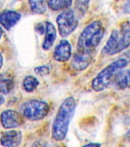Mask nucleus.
Masks as SVG:
<instances>
[{
	"label": "nucleus",
	"mask_w": 130,
	"mask_h": 147,
	"mask_svg": "<svg viewBox=\"0 0 130 147\" xmlns=\"http://www.w3.org/2000/svg\"><path fill=\"white\" fill-rule=\"evenodd\" d=\"M50 106L47 102L37 99L25 101L21 106V113L30 121H38L48 116Z\"/></svg>",
	"instance_id": "5"
},
{
	"label": "nucleus",
	"mask_w": 130,
	"mask_h": 147,
	"mask_svg": "<svg viewBox=\"0 0 130 147\" xmlns=\"http://www.w3.org/2000/svg\"><path fill=\"white\" fill-rule=\"evenodd\" d=\"M0 120L5 129H15L23 123L22 115L13 110H5L0 114Z\"/></svg>",
	"instance_id": "7"
},
{
	"label": "nucleus",
	"mask_w": 130,
	"mask_h": 147,
	"mask_svg": "<svg viewBox=\"0 0 130 147\" xmlns=\"http://www.w3.org/2000/svg\"><path fill=\"white\" fill-rule=\"evenodd\" d=\"M105 34V28L100 21H94L80 33L77 41V51L93 52L100 44Z\"/></svg>",
	"instance_id": "3"
},
{
	"label": "nucleus",
	"mask_w": 130,
	"mask_h": 147,
	"mask_svg": "<svg viewBox=\"0 0 130 147\" xmlns=\"http://www.w3.org/2000/svg\"><path fill=\"white\" fill-rule=\"evenodd\" d=\"M77 103L72 96L67 97L60 106L51 127V136L55 141H62L66 137L69 126L75 113Z\"/></svg>",
	"instance_id": "1"
},
{
	"label": "nucleus",
	"mask_w": 130,
	"mask_h": 147,
	"mask_svg": "<svg viewBox=\"0 0 130 147\" xmlns=\"http://www.w3.org/2000/svg\"><path fill=\"white\" fill-rule=\"evenodd\" d=\"M92 60H93L92 52L77 51L72 58L71 67L75 71H84L91 64Z\"/></svg>",
	"instance_id": "9"
},
{
	"label": "nucleus",
	"mask_w": 130,
	"mask_h": 147,
	"mask_svg": "<svg viewBox=\"0 0 130 147\" xmlns=\"http://www.w3.org/2000/svg\"><path fill=\"white\" fill-rule=\"evenodd\" d=\"M125 139L127 142H130V129L126 133V134L125 135Z\"/></svg>",
	"instance_id": "24"
},
{
	"label": "nucleus",
	"mask_w": 130,
	"mask_h": 147,
	"mask_svg": "<svg viewBox=\"0 0 130 147\" xmlns=\"http://www.w3.org/2000/svg\"><path fill=\"white\" fill-rule=\"evenodd\" d=\"M57 25L60 35L66 38L73 32L78 26V18L73 9L64 10L58 15Z\"/></svg>",
	"instance_id": "6"
},
{
	"label": "nucleus",
	"mask_w": 130,
	"mask_h": 147,
	"mask_svg": "<svg viewBox=\"0 0 130 147\" xmlns=\"http://www.w3.org/2000/svg\"><path fill=\"white\" fill-rule=\"evenodd\" d=\"M30 9L34 14H43L47 9V4L44 0H28Z\"/></svg>",
	"instance_id": "17"
},
{
	"label": "nucleus",
	"mask_w": 130,
	"mask_h": 147,
	"mask_svg": "<svg viewBox=\"0 0 130 147\" xmlns=\"http://www.w3.org/2000/svg\"><path fill=\"white\" fill-rule=\"evenodd\" d=\"M123 12L124 14H130V0H126L123 6Z\"/></svg>",
	"instance_id": "20"
},
{
	"label": "nucleus",
	"mask_w": 130,
	"mask_h": 147,
	"mask_svg": "<svg viewBox=\"0 0 130 147\" xmlns=\"http://www.w3.org/2000/svg\"><path fill=\"white\" fill-rule=\"evenodd\" d=\"M82 147H101V144L98 142H90Z\"/></svg>",
	"instance_id": "22"
},
{
	"label": "nucleus",
	"mask_w": 130,
	"mask_h": 147,
	"mask_svg": "<svg viewBox=\"0 0 130 147\" xmlns=\"http://www.w3.org/2000/svg\"><path fill=\"white\" fill-rule=\"evenodd\" d=\"M32 147H48L45 142L41 140H37L33 143Z\"/></svg>",
	"instance_id": "21"
},
{
	"label": "nucleus",
	"mask_w": 130,
	"mask_h": 147,
	"mask_svg": "<svg viewBox=\"0 0 130 147\" xmlns=\"http://www.w3.org/2000/svg\"><path fill=\"white\" fill-rule=\"evenodd\" d=\"M21 15L12 10H5L0 13V25L5 29L9 30L19 22Z\"/></svg>",
	"instance_id": "11"
},
{
	"label": "nucleus",
	"mask_w": 130,
	"mask_h": 147,
	"mask_svg": "<svg viewBox=\"0 0 130 147\" xmlns=\"http://www.w3.org/2000/svg\"><path fill=\"white\" fill-rule=\"evenodd\" d=\"M112 85L118 90L130 88V69L120 71L112 83Z\"/></svg>",
	"instance_id": "13"
},
{
	"label": "nucleus",
	"mask_w": 130,
	"mask_h": 147,
	"mask_svg": "<svg viewBox=\"0 0 130 147\" xmlns=\"http://www.w3.org/2000/svg\"><path fill=\"white\" fill-rule=\"evenodd\" d=\"M2 34H3V31H2V28L0 27V39H1V38H2Z\"/></svg>",
	"instance_id": "26"
},
{
	"label": "nucleus",
	"mask_w": 130,
	"mask_h": 147,
	"mask_svg": "<svg viewBox=\"0 0 130 147\" xmlns=\"http://www.w3.org/2000/svg\"><path fill=\"white\" fill-rule=\"evenodd\" d=\"M130 47V22L121 23L118 29H114L103 47V51L107 55H115Z\"/></svg>",
	"instance_id": "4"
},
{
	"label": "nucleus",
	"mask_w": 130,
	"mask_h": 147,
	"mask_svg": "<svg viewBox=\"0 0 130 147\" xmlns=\"http://www.w3.org/2000/svg\"><path fill=\"white\" fill-rule=\"evenodd\" d=\"M130 59L127 57H122L112 62L100 72L92 80L91 87L94 91L100 92L106 89L112 84V83L118 75L129 64Z\"/></svg>",
	"instance_id": "2"
},
{
	"label": "nucleus",
	"mask_w": 130,
	"mask_h": 147,
	"mask_svg": "<svg viewBox=\"0 0 130 147\" xmlns=\"http://www.w3.org/2000/svg\"><path fill=\"white\" fill-rule=\"evenodd\" d=\"M22 141V133L20 130L11 129L5 132L0 136V144L3 147H18Z\"/></svg>",
	"instance_id": "8"
},
{
	"label": "nucleus",
	"mask_w": 130,
	"mask_h": 147,
	"mask_svg": "<svg viewBox=\"0 0 130 147\" xmlns=\"http://www.w3.org/2000/svg\"><path fill=\"white\" fill-rule=\"evenodd\" d=\"M2 65H3V57H2V54L0 52V70L2 67Z\"/></svg>",
	"instance_id": "25"
},
{
	"label": "nucleus",
	"mask_w": 130,
	"mask_h": 147,
	"mask_svg": "<svg viewBox=\"0 0 130 147\" xmlns=\"http://www.w3.org/2000/svg\"><path fill=\"white\" fill-rule=\"evenodd\" d=\"M73 0H48L47 4L53 11L68 9L72 5Z\"/></svg>",
	"instance_id": "14"
},
{
	"label": "nucleus",
	"mask_w": 130,
	"mask_h": 147,
	"mask_svg": "<svg viewBox=\"0 0 130 147\" xmlns=\"http://www.w3.org/2000/svg\"><path fill=\"white\" fill-rule=\"evenodd\" d=\"M57 147H59V146H57Z\"/></svg>",
	"instance_id": "27"
},
{
	"label": "nucleus",
	"mask_w": 130,
	"mask_h": 147,
	"mask_svg": "<svg viewBox=\"0 0 130 147\" xmlns=\"http://www.w3.org/2000/svg\"><path fill=\"white\" fill-rule=\"evenodd\" d=\"M72 54V48L67 40L63 39L57 44L53 54L55 61L58 62H66L70 60Z\"/></svg>",
	"instance_id": "10"
},
{
	"label": "nucleus",
	"mask_w": 130,
	"mask_h": 147,
	"mask_svg": "<svg viewBox=\"0 0 130 147\" xmlns=\"http://www.w3.org/2000/svg\"><path fill=\"white\" fill-rule=\"evenodd\" d=\"M90 0H74V12L77 18H82L87 13Z\"/></svg>",
	"instance_id": "15"
},
{
	"label": "nucleus",
	"mask_w": 130,
	"mask_h": 147,
	"mask_svg": "<svg viewBox=\"0 0 130 147\" xmlns=\"http://www.w3.org/2000/svg\"><path fill=\"white\" fill-rule=\"evenodd\" d=\"M39 85V81L34 76H26L22 82V87L24 90L28 93H32L36 89Z\"/></svg>",
	"instance_id": "16"
},
{
	"label": "nucleus",
	"mask_w": 130,
	"mask_h": 147,
	"mask_svg": "<svg viewBox=\"0 0 130 147\" xmlns=\"http://www.w3.org/2000/svg\"><path fill=\"white\" fill-rule=\"evenodd\" d=\"M34 72L36 74L39 76H41V77H44V76L48 75L51 72L50 67L47 65H41V66H38L34 68Z\"/></svg>",
	"instance_id": "19"
},
{
	"label": "nucleus",
	"mask_w": 130,
	"mask_h": 147,
	"mask_svg": "<svg viewBox=\"0 0 130 147\" xmlns=\"http://www.w3.org/2000/svg\"><path fill=\"white\" fill-rule=\"evenodd\" d=\"M57 38V31L55 25L50 22H47L45 24V37L42 44L44 50H49L55 43Z\"/></svg>",
	"instance_id": "12"
},
{
	"label": "nucleus",
	"mask_w": 130,
	"mask_h": 147,
	"mask_svg": "<svg viewBox=\"0 0 130 147\" xmlns=\"http://www.w3.org/2000/svg\"><path fill=\"white\" fill-rule=\"evenodd\" d=\"M5 103V97L3 96V94L0 92V106L2 105Z\"/></svg>",
	"instance_id": "23"
},
{
	"label": "nucleus",
	"mask_w": 130,
	"mask_h": 147,
	"mask_svg": "<svg viewBox=\"0 0 130 147\" xmlns=\"http://www.w3.org/2000/svg\"><path fill=\"white\" fill-rule=\"evenodd\" d=\"M14 87L13 79L9 76H2L0 78V92L2 94H8Z\"/></svg>",
	"instance_id": "18"
}]
</instances>
